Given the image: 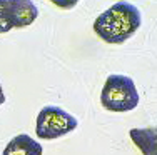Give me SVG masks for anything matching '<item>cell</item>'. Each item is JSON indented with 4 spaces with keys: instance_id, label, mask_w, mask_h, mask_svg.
I'll use <instances>...</instances> for the list:
<instances>
[{
    "instance_id": "obj_1",
    "label": "cell",
    "mask_w": 157,
    "mask_h": 155,
    "mask_svg": "<svg viewBox=\"0 0 157 155\" xmlns=\"http://www.w3.org/2000/svg\"><path fill=\"white\" fill-rule=\"evenodd\" d=\"M142 15L136 5L121 0L102 12L94 22V32L104 42L117 45L124 43L139 30Z\"/></svg>"
},
{
    "instance_id": "obj_2",
    "label": "cell",
    "mask_w": 157,
    "mask_h": 155,
    "mask_svg": "<svg viewBox=\"0 0 157 155\" xmlns=\"http://www.w3.org/2000/svg\"><path fill=\"white\" fill-rule=\"evenodd\" d=\"M100 103L109 112H130L139 105V92L130 77L112 73L104 83Z\"/></svg>"
},
{
    "instance_id": "obj_3",
    "label": "cell",
    "mask_w": 157,
    "mask_h": 155,
    "mask_svg": "<svg viewBox=\"0 0 157 155\" xmlns=\"http://www.w3.org/2000/svg\"><path fill=\"white\" fill-rule=\"evenodd\" d=\"M78 122L74 115L65 112L60 107H44L37 115L35 134L42 140H55L70 134L77 128Z\"/></svg>"
},
{
    "instance_id": "obj_4",
    "label": "cell",
    "mask_w": 157,
    "mask_h": 155,
    "mask_svg": "<svg viewBox=\"0 0 157 155\" xmlns=\"http://www.w3.org/2000/svg\"><path fill=\"white\" fill-rule=\"evenodd\" d=\"M5 15L12 28H24L35 22L39 9L32 0H5Z\"/></svg>"
},
{
    "instance_id": "obj_5",
    "label": "cell",
    "mask_w": 157,
    "mask_h": 155,
    "mask_svg": "<svg viewBox=\"0 0 157 155\" xmlns=\"http://www.w3.org/2000/svg\"><path fill=\"white\" fill-rule=\"evenodd\" d=\"M42 153H44V149L40 145V142L33 140L27 134H20V135H15L7 143L2 155H42Z\"/></svg>"
},
{
    "instance_id": "obj_6",
    "label": "cell",
    "mask_w": 157,
    "mask_h": 155,
    "mask_svg": "<svg viewBox=\"0 0 157 155\" xmlns=\"http://www.w3.org/2000/svg\"><path fill=\"white\" fill-rule=\"evenodd\" d=\"M129 137L136 143L142 155H157V130L155 127L149 128H130Z\"/></svg>"
},
{
    "instance_id": "obj_7",
    "label": "cell",
    "mask_w": 157,
    "mask_h": 155,
    "mask_svg": "<svg viewBox=\"0 0 157 155\" xmlns=\"http://www.w3.org/2000/svg\"><path fill=\"white\" fill-rule=\"evenodd\" d=\"M9 30H12V25L5 15V0H0V34H5Z\"/></svg>"
},
{
    "instance_id": "obj_8",
    "label": "cell",
    "mask_w": 157,
    "mask_h": 155,
    "mask_svg": "<svg viewBox=\"0 0 157 155\" xmlns=\"http://www.w3.org/2000/svg\"><path fill=\"white\" fill-rule=\"evenodd\" d=\"M54 5H57L59 9H63V10H70V9H74V7L77 5L80 0H50Z\"/></svg>"
},
{
    "instance_id": "obj_9",
    "label": "cell",
    "mask_w": 157,
    "mask_h": 155,
    "mask_svg": "<svg viewBox=\"0 0 157 155\" xmlns=\"http://www.w3.org/2000/svg\"><path fill=\"white\" fill-rule=\"evenodd\" d=\"M5 102V94H3V88H2V83H0V105Z\"/></svg>"
}]
</instances>
